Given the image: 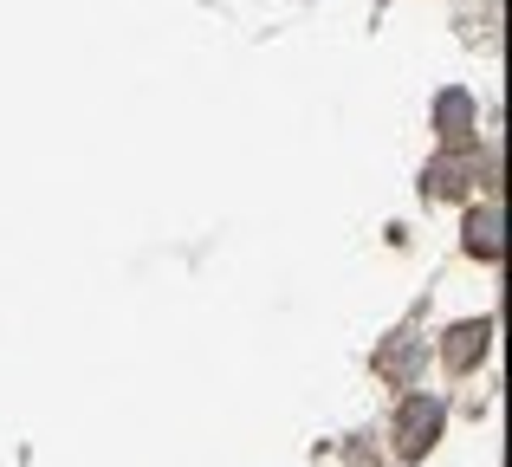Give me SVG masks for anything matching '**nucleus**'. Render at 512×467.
Masks as SVG:
<instances>
[{
  "label": "nucleus",
  "instance_id": "f257e3e1",
  "mask_svg": "<svg viewBox=\"0 0 512 467\" xmlns=\"http://www.w3.org/2000/svg\"><path fill=\"white\" fill-rule=\"evenodd\" d=\"M435 429H441V403L415 396V403L402 409V455H422V448L435 442Z\"/></svg>",
  "mask_w": 512,
  "mask_h": 467
}]
</instances>
